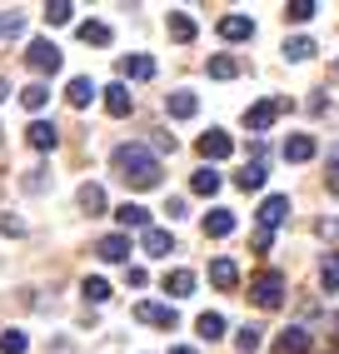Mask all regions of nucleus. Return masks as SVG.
I'll use <instances>...</instances> for the list:
<instances>
[{"label":"nucleus","instance_id":"2eb2a0df","mask_svg":"<svg viewBox=\"0 0 339 354\" xmlns=\"http://www.w3.org/2000/svg\"><path fill=\"white\" fill-rule=\"evenodd\" d=\"M26 140H30V150H55V125L51 120H30V130H26Z\"/></svg>","mask_w":339,"mask_h":354},{"label":"nucleus","instance_id":"b1692460","mask_svg":"<svg viewBox=\"0 0 339 354\" xmlns=\"http://www.w3.org/2000/svg\"><path fill=\"white\" fill-rule=\"evenodd\" d=\"M170 40H180V45H190V40H195V20H190L185 10H175V15H170Z\"/></svg>","mask_w":339,"mask_h":354},{"label":"nucleus","instance_id":"9b49d317","mask_svg":"<svg viewBox=\"0 0 339 354\" xmlns=\"http://www.w3.org/2000/svg\"><path fill=\"white\" fill-rule=\"evenodd\" d=\"M210 285H214V290H235V285H239V265L220 254V259L210 265Z\"/></svg>","mask_w":339,"mask_h":354},{"label":"nucleus","instance_id":"39448f33","mask_svg":"<svg viewBox=\"0 0 339 354\" xmlns=\"http://www.w3.org/2000/svg\"><path fill=\"white\" fill-rule=\"evenodd\" d=\"M284 110H289V100H259V105L245 110V125H250V130H270Z\"/></svg>","mask_w":339,"mask_h":354},{"label":"nucleus","instance_id":"a19ab883","mask_svg":"<svg viewBox=\"0 0 339 354\" xmlns=\"http://www.w3.org/2000/svg\"><path fill=\"white\" fill-rule=\"evenodd\" d=\"M0 100H6V80H0Z\"/></svg>","mask_w":339,"mask_h":354},{"label":"nucleus","instance_id":"72a5a7b5","mask_svg":"<svg viewBox=\"0 0 339 354\" xmlns=\"http://www.w3.org/2000/svg\"><path fill=\"white\" fill-rule=\"evenodd\" d=\"M284 55H289V60H309V55H314V40H309V35H295V40L284 45Z\"/></svg>","mask_w":339,"mask_h":354},{"label":"nucleus","instance_id":"f3484780","mask_svg":"<svg viewBox=\"0 0 339 354\" xmlns=\"http://www.w3.org/2000/svg\"><path fill=\"white\" fill-rule=\"evenodd\" d=\"M140 245H145V254H170V250H175V234H170V230H145L140 234Z\"/></svg>","mask_w":339,"mask_h":354},{"label":"nucleus","instance_id":"4468645a","mask_svg":"<svg viewBox=\"0 0 339 354\" xmlns=\"http://www.w3.org/2000/svg\"><path fill=\"white\" fill-rule=\"evenodd\" d=\"M130 105H135V100H130V85H125V80L105 85V110H110V115H130Z\"/></svg>","mask_w":339,"mask_h":354},{"label":"nucleus","instance_id":"ea45409f","mask_svg":"<svg viewBox=\"0 0 339 354\" xmlns=\"http://www.w3.org/2000/svg\"><path fill=\"white\" fill-rule=\"evenodd\" d=\"M170 354H195V349H185V344H180V349H170Z\"/></svg>","mask_w":339,"mask_h":354},{"label":"nucleus","instance_id":"58836bf2","mask_svg":"<svg viewBox=\"0 0 339 354\" xmlns=\"http://www.w3.org/2000/svg\"><path fill=\"white\" fill-rule=\"evenodd\" d=\"M329 190L339 195V155H334V165H329Z\"/></svg>","mask_w":339,"mask_h":354},{"label":"nucleus","instance_id":"f03ea898","mask_svg":"<svg viewBox=\"0 0 339 354\" xmlns=\"http://www.w3.org/2000/svg\"><path fill=\"white\" fill-rule=\"evenodd\" d=\"M250 299L259 304V310H280V304H284V274H280V270L255 274V279H250Z\"/></svg>","mask_w":339,"mask_h":354},{"label":"nucleus","instance_id":"f257e3e1","mask_svg":"<svg viewBox=\"0 0 339 354\" xmlns=\"http://www.w3.org/2000/svg\"><path fill=\"white\" fill-rule=\"evenodd\" d=\"M115 175L135 185V190H155L160 185V155L155 150H145V145H115Z\"/></svg>","mask_w":339,"mask_h":354},{"label":"nucleus","instance_id":"f8f14e48","mask_svg":"<svg viewBox=\"0 0 339 354\" xmlns=\"http://www.w3.org/2000/svg\"><path fill=\"white\" fill-rule=\"evenodd\" d=\"M115 220L125 225V230H140V234H145V230H150V209H145V205H130V200H125V205L115 209Z\"/></svg>","mask_w":339,"mask_h":354},{"label":"nucleus","instance_id":"f704fd0d","mask_svg":"<svg viewBox=\"0 0 339 354\" xmlns=\"http://www.w3.org/2000/svg\"><path fill=\"white\" fill-rule=\"evenodd\" d=\"M235 349H239V354H255V349H259V329H255V324H245V329L235 335Z\"/></svg>","mask_w":339,"mask_h":354},{"label":"nucleus","instance_id":"dca6fc26","mask_svg":"<svg viewBox=\"0 0 339 354\" xmlns=\"http://www.w3.org/2000/svg\"><path fill=\"white\" fill-rule=\"evenodd\" d=\"M120 75H125V80H150L155 75V60L150 55H125V60H120Z\"/></svg>","mask_w":339,"mask_h":354},{"label":"nucleus","instance_id":"e433bc0d","mask_svg":"<svg viewBox=\"0 0 339 354\" xmlns=\"http://www.w3.org/2000/svg\"><path fill=\"white\" fill-rule=\"evenodd\" d=\"M20 30H26V15H15V10H6V15H0V35H20Z\"/></svg>","mask_w":339,"mask_h":354},{"label":"nucleus","instance_id":"412c9836","mask_svg":"<svg viewBox=\"0 0 339 354\" xmlns=\"http://www.w3.org/2000/svg\"><path fill=\"white\" fill-rule=\"evenodd\" d=\"M65 100H70V105H75V110H85V105L95 100V85H90L85 75H75V80H70V85H65Z\"/></svg>","mask_w":339,"mask_h":354},{"label":"nucleus","instance_id":"a878e982","mask_svg":"<svg viewBox=\"0 0 339 354\" xmlns=\"http://www.w3.org/2000/svg\"><path fill=\"white\" fill-rule=\"evenodd\" d=\"M20 105H26V110H35V115H40L45 105H51V90H45V85L35 80V85H26V90H20Z\"/></svg>","mask_w":339,"mask_h":354},{"label":"nucleus","instance_id":"5701e85b","mask_svg":"<svg viewBox=\"0 0 339 354\" xmlns=\"http://www.w3.org/2000/svg\"><path fill=\"white\" fill-rule=\"evenodd\" d=\"M195 329H200V339H210V344H214V339H225V315H214V310H210V315L195 319Z\"/></svg>","mask_w":339,"mask_h":354},{"label":"nucleus","instance_id":"1a4fd4ad","mask_svg":"<svg viewBox=\"0 0 339 354\" xmlns=\"http://www.w3.org/2000/svg\"><path fill=\"white\" fill-rule=\"evenodd\" d=\"M304 349H309V329H300V324L280 329V339H275V354H304Z\"/></svg>","mask_w":339,"mask_h":354},{"label":"nucleus","instance_id":"aec40b11","mask_svg":"<svg viewBox=\"0 0 339 354\" xmlns=\"http://www.w3.org/2000/svg\"><path fill=\"white\" fill-rule=\"evenodd\" d=\"M220 170H214V165H205V170H195V180H190V190L195 195H220Z\"/></svg>","mask_w":339,"mask_h":354},{"label":"nucleus","instance_id":"6ab92c4d","mask_svg":"<svg viewBox=\"0 0 339 354\" xmlns=\"http://www.w3.org/2000/svg\"><path fill=\"white\" fill-rule=\"evenodd\" d=\"M284 160H289V165L314 160V140H309V135H289V140H284Z\"/></svg>","mask_w":339,"mask_h":354},{"label":"nucleus","instance_id":"473e14b6","mask_svg":"<svg viewBox=\"0 0 339 354\" xmlns=\"http://www.w3.org/2000/svg\"><path fill=\"white\" fill-rule=\"evenodd\" d=\"M30 349V339L20 335V329H6V335H0V354H26Z\"/></svg>","mask_w":339,"mask_h":354},{"label":"nucleus","instance_id":"4c0bfd02","mask_svg":"<svg viewBox=\"0 0 339 354\" xmlns=\"http://www.w3.org/2000/svg\"><path fill=\"white\" fill-rule=\"evenodd\" d=\"M0 234H26V225L10 220V215H0Z\"/></svg>","mask_w":339,"mask_h":354},{"label":"nucleus","instance_id":"20e7f679","mask_svg":"<svg viewBox=\"0 0 339 354\" xmlns=\"http://www.w3.org/2000/svg\"><path fill=\"white\" fill-rule=\"evenodd\" d=\"M135 319H140V324H155V329H175V324H180L175 304H155V299L135 304Z\"/></svg>","mask_w":339,"mask_h":354},{"label":"nucleus","instance_id":"7c9ffc66","mask_svg":"<svg viewBox=\"0 0 339 354\" xmlns=\"http://www.w3.org/2000/svg\"><path fill=\"white\" fill-rule=\"evenodd\" d=\"M80 40H85V45H110V26H100V20H85V26H80Z\"/></svg>","mask_w":339,"mask_h":354},{"label":"nucleus","instance_id":"bb28decb","mask_svg":"<svg viewBox=\"0 0 339 354\" xmlns=\"http://www.w3.org/2000/svg\"><path fill=\"white\" fill-rule=\"evenodd\" d=\"M235 185H239L245 195H250V190H264V165H245V170L235 175Z\"/></svg>","mask_w":339,"mask_h":354},{"label":"nucleus","instance_id":"ddd939ff","mask_svg":"<svg viewBox=\"0 0 339 354\" xmlns=\"http://www.w3.org/2000/svg\"><path fill=\"white\" fill-rule=\"evenodd\" d=\"M205 234H210V240L235 234V209H210V215H205Z\"/></svg>","mask_w":339,"mask_h":354},{"label":"nucleus","instance_id":"9d476101","mask_svg":"<svg viewBox=\"0 0 339 354\" xmlns=\"http://www.w3.org/2000/svg\"><path fill=\"white\" fill-rule=\"evenodd\" d=\"M200 110V100H195V90H175V95L165 100V115L170 120H190V115Z\"/></svg>","mask_w":339,"mask_h":354},{"label":"nucleus","instance_id":"cd10ccee","mask_svg":"<svg viewBox=\"0 0 339 354\" xmlns=\"http://www.w3.org/2000/svg\"><path fill=\"white\" fill-rule=\"evenodd\" d=\"M239 75V60L235 55H214L210 60V80H235Z\"/></svg>","mask_w":339,"mask_h":354},{"label":"nucleus","instance_id":"6e6552de","mask_svg":"<svg viewBox=\"0 0 339 354\" xmlns=\"http://www.w3.org/2000/svg\"><path fill=\"white\" fill-rule=\"evenodd\" d=\"M95 254H100L105 265H120V259H130V234H105V240L95 245Z\"/></svg>","mask_w":339,"mask_h":354},{"label":"nucleus","instance_id":"0eeeda50","mask_svg":"<svg viewBox=\"0 0 339 354\" xmlns=\"http://www.w3.org/2000/svg\"><path fill=\"white\" fill-rule=\"evenodd\" d=\"M284 220H289V195H270V200L259 205V230H275Z\"/></svg>","mask_w":339,"mask_h":354},{"label":"nucleus","instance_id":"a211bd4d","mask_svg":"<svg viewBox=\"0 0 339 354\" xmlns=\"http://www.w3.org/2000/svg\"><path fill=\"white\" fill-rule=\"evenodd\" d=\"M220 35H225V40H250V35H255V20H250V15H225V20H220Z\"/></svg>","mask_w":339,"mask_h":354},{"label":"nucleus","instance_id":"79ce46f5","mask_svg":"<svg viewBox=\"0 0 339 354\" xmlns=\"http://www.w3.org/2000/svg\"><path fill=\"white\" fill-rule=\"evenodd\" d=\"M334 75H339V60H334Z\"/></svg>","mask_w":339,"mask_h":354},{"label":"nucleus","instance_id":"2f4dec72","mask_svg":"<svg viewBox=\"0 0 339 354\" xmlns=\"http://www.w3.org/2000/svg\"><path fill=\"white\" fill-rule=\"evenodd\" d=\"M45 20H51V26H70V20H75V6H70V0H55V6H45Z\"/></svg>","mask_w":339,"mask_h":354},{"label":"nucleus","instance_id":"7ed1b4c3","mask_svg":"<svg viewBox=\"0 0 339 354\" xmlns=\"http://www.w3.org/2000/svg\"><path fill=\"white\" fill-rule=\"evenodd\" d=\"M26 65L35 70V75H55V70H60V45H51V40H30Z\"/></svg>","mask_w":339,"mask_h":354},{"label":"nucleus","instance_id":"c85d7f7f","mask_svg":"<svg viewBox=\"0 0 339 354\" xmlns=\"http://www.w3.org/2000/svg\"><path fill=\"white\" fill-rule=\"evenodd\" d=\"M80 295H85L90 304H105V299H110V285H105L100 274H85V285H80Z\"/></svg>","mask_w":339,"mask_h":354},{"label":"nucleus","instance_id":"c9c22d12","mask_svg":"<svg viewBox=\"0 0 339 354\" xmlns=\"http://www.w3.org/2000/svg\"><path fill=\"white\" fill-rule=\"evenodd\" d=\"M284 20H295V26L314 20V0H295V6H284Z\"/></svg>","mask_w":339,"mask_h":354},{"label":"nucleus","instance_id":"4be33fe9","mask_svg":"<svg viewBox=\"0 0 339 354\" xmlns=\"http://www.w3.org/2000/svg\"><path fill=\"white\" fill-rule=\"evenodd\" d=\"M190 290H195V274H190V270H170V274H165V295L185 299Z\"/></svg>","mask_w":339,"mask_h":354},{"label":"nucleus","instance_id":"393cba45","mask_svg":"<svg viewBox=\"0 0 339 354\" xmlns=\"http://www.w3.org/2000/svg\"><path fill=\"white\" fill-rule=\"evenodd\" d=\"M80 209H85V215H100V209H105V190H100V185H80Z\"/></svg>","mask_w":339,"mask_h":354},{"label":"nucleus","instance_id":"423d86ee","mask_svg":"<svg viewBox=\"0 0 339 354\" xmlns=\"http://www.w3.org/2000/svg\"><path fill=\"white\" fill-rule=\"evenodd\" d=\"M230 150H235V140L225 135V130H210V135H200V155L214 165V160H230Z\"/></svg>","mask_w":339,"mask_h":354},{"label":"nucleus","instance_id":"c756f323","mask_svg":"<svg viewBox=\"0 0 339 354\" xmlns=\"http://www.w3.org/2000/svg\"><path fill=\"white\" fill-rule=\"evenodd\" d=\"M320 285L329 290V295H339V250L324 259V265H320Z\"/></svg>","mask_w":339,"mask_h":354}]
</instances>
